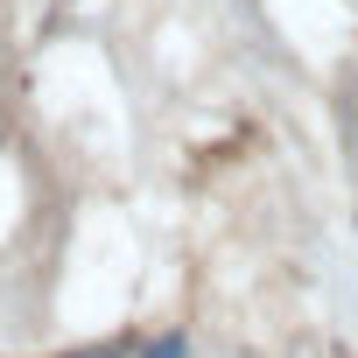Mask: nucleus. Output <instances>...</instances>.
I'll list each match as a JSON object with an SVG mask.
<instances>
[{"label":"nucleus","instance_id":"obj_2","mask_svg":"<svg viewBox=\"0 0 358 358\" xmlns=\"http://www.w3.org/2000/svg\"><path fill=\"white\" fill-rule=\"evenodd\" d=\"M141 358H190V344H183V337H176V330H169V337H155V344H148Z\"/></svg>","mask_w":358,"mask_h":358},{"label":"nucleus","instance_id":"obj_1","mask_svg":"<svg viewBox=\"0 0 358 358\" xmlns=\"http://www.w3.org/2000/svg\"><path fill=\"white\" fill-rule=\"evenodd\" d=\"M134 344L127 337H106V344H78V351H64V358H127Z\"/></svg>","mask_w":358,"mask_h":358}]
</instances>
